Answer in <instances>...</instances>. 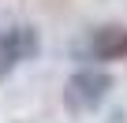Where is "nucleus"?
<instances>
[{
	"instance_id": "nucleus-1",
	"label": "nucleus",
	"mask_w": 127,
	"mask_h": 123,
	"mask_svg": "<svg viewBox=\"0 0 127 123\" xmlns=\"http://www.w3.org/2000/svg\"><path fill=\"white\" fill-rule=\"evenodd\" d=\"M112 90V78L105 71H94V67H82L67 78V86H64V108H67L71 116H86V112H97L105 104Z\"/></svg>"
},
{
	"instance_id": "nucleus-3",
	"label": "nucleus",
	"mask_w": 127,
	"mask_h": 123,
	"mask_svg": "<svg viewBox=\"0 0 127 123\" xmlns=\"http://www.w3.org/2000/svg\"><path fill=\"white\" fill-rule=\"evenodd\" d=\"M94 60H127V26H101L90 37Z\"/></svg>"
},
{
	"instance_id": "nucleus-2",
	"label": "nucleus",
	"mask_w": 127,
	"mask_h": 123,
	"mask_svg": "<svg viewBox=\"0 0 127 123\" xmlns=\"http://www.w3.org/2000/svg\"><path fill=\"white\" fill-rule=\"evenodd\" d=\"M41 49L37 30L34 26H11L0 34V75H8L11 67H19L23 60H34Z\"/></svg>"
}]
</instances>
